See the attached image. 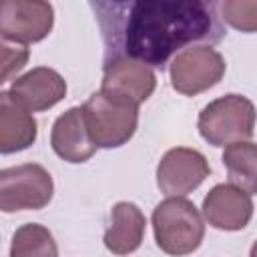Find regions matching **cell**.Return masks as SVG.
<instances>
[{
  "label": "cell",
  "mask_w": 257,
  "mask_h": 257,
  "mask_svg": "<svg viewBox=\"0 0 257 257\" xmlns=\"http://www.w3.org/2000/svg\"><path fill=\"white\" fill-rule=\"evenodd\" d=\"M211 167L203 153L189 147L169 149L157 165V187L167 197H185L209 177Z\"/></svg>",
  "instance_id": "cell-8"
},
{
  "label": "cell",
  "mask_w": 257,
  "mask_h": 257,
  "mask_svg": "<svg viewBox=\"0 0 257 257\" xmlns=\"http://www.w3.org/2000/svg\"><path fill=\"white\" fill-rule=\"evenodd\" d=\"M153 233L163 253L183 257L199 249L205 237V223L189 199L167 197L153 211Z\"/></svg>",
  "instance_id": "cell-3"
},
{
  "label": "cell",
  "mask_w": 257,
  "mask_h": 257,
  "mask_svg": "<svg viewBox=\"0 0 257 257\" xmlns=\"http://www.w3.org/2000/svg\"><path fill=\"white\" fill-rule=\"evenodd\" d=\"M205 221L219 231H241L253 217V199L229 183L215 185L203 199Z\"/></svg>",
  "instance_id": "cell-9"
},
{
  "label": "cell",
  "mask_w": 257,
  "mask_h": 257,
  "mask_svg": "<svg viewBox=\"0 0 257 257\" xmlns=\"http://www.w3.org/2000/svg\"><path fill=\"white\" fill-rule=\"evenodd\" d=\"M223 165L229 175V185L239 187L247 195L257 193V147L251 141L233 143L223 151Z\"/></svg>",
  "instance_id": "cell-15"
},
{
  "label": "cell",
  "mask_w": 257,
  "mask_h": 257,
  "mask_svg": "<svg viewBox=\"0 0 257 257\" xmlns=\"http://www.w3.org/2000/svg\"><path fill=\"white\" fill-rule=\"evenodd\" d=\"M221 16L241 32H255L257 28V2H223L219 4Z\"/></svg>",
  "instance_id": "cell-17"
},
{
  "label": "cell",
  "mask_w": 257,
  "mask_h": 257,
  "mask_svg": "<svg viewBox=\"0 0 257 257\" xmlns=\"http://www.w3.org/2000/svg\"><path fill=\"white\" fill-rule=\"evenodd\" d=\"M10 92L30 112H42L66 96V80L54 68L36 66L22 76H16Z\"/></svg>",
  "instance_id": "cell-11"
},
{
  "label": "cell",
  "mask_w": 257,
  "mask_h": 257,
  "mask_svg": "<svg viewBox=\"0 0 257 257\" xmlns=\"http://www.w3.org/2000/svg\"><path fill=\"white\" fill-rule=\"evenodd\" d=\"M54 193L50 173L38 163H24L0 169V211H38L44 209Z\"/></svg>",
  "instance_id": "cell-5"
},
{
  "label": "cell",
  "mask_w": 257,
  "mask_h": 257,
  "mask_svg": "<svg viewBox=\"0 0 257 257\" xmlns=\"http://www.w3.org/2000/svg\"><path fill=\"white\" fill-rule=\"evenodd\" d=\"M38 137L36 118L10 90H0V155L20 153L34 145Z\"/></svg>",
  "instance_id": "cell-13"
},
{
  "label": "cell",
  "mask_w": 257,
  "mask_h": 257,
  "mask_svg": "<svg viewBox=\"0 0 257 257\" xmlns=\"http://www.w3.org/2000/svg\"><path fill=\"white\" fill-rule=\"evenodd\" d=\"M102 42L104 62L137 60L163 68L169 58L195 42L215 44L225 30L217 4L203 0H128L90 2Z\"/></svg>",
  "instance_id": "cell-1"
},
{
  "label": "cell",
  "mask_w": 257,
  "mask_h": 257,
  "mask_svg": "<svg viewBox=\"0 0 257 257\" xmlns=\"http://www.w3.org/2000/svg\"><path fill=\"white\" fill-rule=\"evenodd\" d=\"M54 26V8L42 0H0V36L16 44L44 40Z\"/></svg>",
  "instance_id": "cell-7"
},
{
  "label": "cell",
  "mask_w": 257,
  "mask_h": 257,
  "mask_svg": "<svg viewBox=\"0 0 257 257\" xmlns=\"http://www.w3.org/2000/svg\"><path fill=\"white\" fill-rule=\"evenodd\" d=\"M50 145L52 151L66 163H86L96 153V145L90 141L80 106L64 110L54 120Z\"/></svg>",
  "instance_id": "cell-12"
},
{
  "label": "cell",
  "mask_w": 257,
  "mask_h": 257,
  "mask_svg": "<svg viewBox=\"0 0 257 257\" xmlns=\"http://www.w3.org/2000/svg\"><path fill=\"white\" fill-rule=\"evenodd\" d=\"M10 257H58V247L44 225L26 223L12 235Z\"/></svg>",
  "instance_id": "cell-16"
},
{
  "label": "cell",
  "mask_w": 257,
  "mask_h": 257,
  "mask_svg": "<svg viewBox=\"0 0 257 257\" xmlns=\"http://www.w3.org/2000/svg\"><path fill=\"white\" fill-rule=\"evenodd\" d=\"M80 110L96 149L122 147L133 139L139 124V104L104 90L92 92Z\"/></svg>",
  "instance_id": "cell-2"
},
{
  "label": "cell",
  "mask_w": 257,
  "mask_h": 257,
  "mask_svg": "<svg viewBox=\"0 0 257 257\" xmlns=\"http://www.w3.org/2000/svg\"><path fill=\"white\" fill-rule=\"evenodd\" d=\"M155 88H157V74L153 72V68L137 60L112 58L106 60L102 66L100 90L104 92L141 104L155 92Z\"/></svg>",
  "instance_id": "cell-10"
},
{
  "label": "cell",
  "mask_w": 257,
  "mask_h": 257,
  "mask_svg": "<svg viewBox=\"0 0 257 257\" xmlns=\"http://www.w3.org/2000/svg\"><path fill=\"white\" fill-rule=\"evenodd\" d=\"M227 64L221 52L209 44H193L177 52L171 62V84L185 96L209 90L225 76Z\"/></svg>",
  "instance_id": "cell-6"
},
{
  "label": "cell",
  "mask_w": 257,
  "mask_h": 257,
  "mask_svg": "<svg viewBox=\"0 0 257 257\" xmlns=\"http://www.w3.org/2000/svg\"><path fill=\"white\" fill-rule=\"evenodd\" d=\"M147 219L143 211L128 201H118L110 209V223L104 231V247L114 255L135 253L145 237Z\"/></svg>",
  "instance_id": "cell-14"
},
{
  "label": "cell",
  "mask_w": 257,
  "mask_h": 257,
  "mask_svg": "<svg viewBox=\"0 0 257 257\" xmlns=\"http://www.w3.org/2000/svg\"><path fill=\"white\" fill-rule=\"evenodd\" d=\"M30 50L22 44L0 38V84L14 78L28 62Z\"/></svg>",
  "instance_id": "cell-18"
},
{
  "label": "cell",
  "mask_w": 257,
  "mask_h": 257,
  "mask_svg": "<svg viewBox=\"0 0 257 257\" xmlns=\"http://www.w3.org/2000/svg\"><path fill=\"white\" fill-rule=\"evenodd\" d=\"M197 128L213 147L251 141L255 133V106L243 94L219 96L201 110Z\"/></svg>",
  "instance_id": "cell-4"
}]
</instances>
